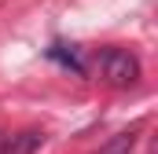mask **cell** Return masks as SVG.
Instances as JSON below:
<instances>
[{
  "label": "cell",
  "instance_id": "1",
  "mask_svg": "<svg viewBox=\"0 0 158 154\" xmlns=\"http://www.w3.org/2000/svg\"><path fill=\"white\" fill-rule=\"evenodd\" d=\"M85 74H96L99 81H107L114 88H132L140 81V59L125 48H99L92 55V63L85 66Z\"/></svg>",
  "mask_w": 158,
  "mask_h": 154
},
{
  "label": "cell",
  "instance_id": "2",
  "mask_svg": "<svg viewBox=\"0 0 158 154\" xmlns=\"http://www.w3.org/2000/svg\"><path fill=\"white\" fill-rule=\"evenodd\" d=\"M40 143H44V132L26 128V132H15V136H0V154H37Z\"/></svg>",
  "mask_w": 158,
  "mask_h": 154
},
{
  "label": "cell",
  "instance_id": "3",
  "mask_svg": "<svg viewBox=\"0 0 158 154\" xmlns=\"http://www.w3.org/2000/svg\"><path fill=\"white\" fill-rule=\"evenodd\" d=\"M132 143H136V132H121L118 140H110L99 154H129V151H132Z\"/></svg>",
  "mask_w": 158,
  "mask_h": 154
}]
</instances>
